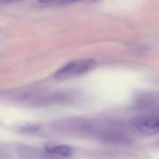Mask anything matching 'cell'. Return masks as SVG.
I'll return each instance as SVG.
<instances>
[{
  "label": "cell",
  "mask_w": 159,
  "mask_h": 159,
  "mask_svg": "<svg viewBox=\"0 0 159 159\" xmlns=\"http://www.w3.org/2000/svg\"><path fill=\"white\" fill-rule=\"evenodd\" d=\"M96 62L92 59L72 61L61 67L55 73V77L58 79H66L84 74L93 70Z\"/></svg>",
  "instance_id": "cell-1"
},
{
  "label": "cell",
  "mask_w": 159,
  "mask_h": 159,
  "mask_svg": "<svg viewBox=\"0 0 159 159\" xmlns=\"http://www.w3.org/2000/svg\"><path fill=\"white\" fill-rule=\"evenodd\" d=\"M130 124L132 129L140 134L150 135L159 133V117H135L131 120Z\"/></svg>",
  "instance_id": "cell-2"
},
{
  "label": "cell",
  "mask_w": 159,
  "mask_h": 159,
  "mask_svg": "<svg viewBox=\"0 0 159 159\" xmlns=\"http://www.w3.org/2000/svg\"><path fill=\"white\" fill-rule=\"evenodd\" d=\"M45 152L52 156H60L68 157L73 153V149L71 147L66 145L47 144L45 147Z\"/></svg>",
  "instance_id": "cell-3"
},
{
  "label": "cell",
  "mask_w": 159,
  "mask_h": 159,
  "mask_svg": "<svg viewBox=\"0 0 159 159\" xmlns=\"http://www.w3.org/2000/svg\"><path fill=\"white\" fill-rule=\"evenodd\" d=\"M19 155L21 157L28 159H40L46 156L41 152L28 146L20 145L17 147Z\"/></svg>",
  "instance_id": "cell-4"
},
{
  "label": "cell",
  "mask_w": 159,
  "mask_h": 159,
  "mask_svg": "<svg viewBox=\"0 0 159 159\" xmlns=\"http://www.w3.org/2000/svg\"><path fill=\"white\" fill-rule=\"evenodd\" d=\"M40 129V125L31 124L23 126L20 129V131L22 133H32L38 131Z\"/></svg>",
  "instance_id": "cell-5"
},
{
  "label": "cell",
  "mask_w": 159,
  "mask_h": 159,
  "mask_svg": "<svg viewBox=\"0 0 159 159\" xmlns=\"http://www.w3.org/2000/svg\"><path fill=\"white\" fill-rule=\"evenodd\" d=\"M55 2H64L65 0H39L38 1V2L43 4L48 3Z\"/></svg>",
  "instance_id": "cell-6"
},
{
  "label": "cell",
  "mask_w": 159,
  "mask_h": 159,
  "mask_svg": "<svg viewBox=\"0 0 159 159\" xmlns=\"http://www.w3.org/2000/svg\"><path fill=\"white\" fill-rule=\"evenodd\" d=\"M25 0H0V2L6 3H10L17 2H21Z\"/></svg>",
  "instance_id": "cell-7"
},
{
  "label": "cell",
  "mask_w": 159,
  "mask_h": 159,
  "mask_svg": "<svg viewBox=\"0 0 159 159\" xmlns=\"http://www.w3.org/2000/svg\"><path fill=\"white\" fill-rule=\"evenodd\" d=\"M79 1V0H65V2H74V1Z\"/></svg>",
  "instance_id": "cell-8"
}]
</instances>
